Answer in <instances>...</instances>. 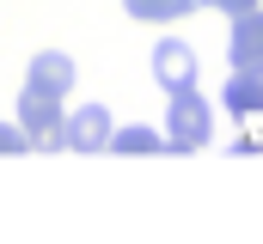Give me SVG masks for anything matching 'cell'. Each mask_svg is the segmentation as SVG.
Segmentation results:
<instances>
[{
    "mask_svg": "<svg viewBox=\"0 0 263 244\" xmlns=\"http://www.w3.org/2000/svg\"><path fill=\"white\" fill-rule=\"evenodd\" d=\"M0 153H25V134H18V128H6V122H0Z\"/></svg>",
    "mask_w": 263,
    "mask_h": 244,
    "instance_id": "obj_11",
    "label": "cell"
},
{
    "mask_svg": "<svg viewBox=\"0 0 263 244\" xmlns=\"http://www.w3.org/2000/svg\"><path fill=\"white\" fill-rule=\"evenodd\" d=\"M208 6H220L227 18H245V12H257V0H208Z\"/></svg>",
    "mask_w": 263,
    "mask_h": 244,
    "instance_id": "obj_10",
    "label": "cell"
},
{
    "mask_svg": "<svg viewBox=\"0 0 263 244\" xmlns=\"http://www.w3.org/2000/svg\"><path fill=\"white\" fill-rule=\"evenodd\" d=\"M227 110L245 122V116H257L263 110V73H233L227 79Z\"/></svg>",
    "mask_w": 263,
    "mask_h": 244,
    "instance_id": "obj_7",
    "label": "cell"
},
{
    "mask_svg": "<svg viewBox=\"0 0 263 244\" xmlns=\"http://www.w3.org/2000/svg\"><path fill=\"white\" fill-rule=\"evenodd\" d=\"M110 110L104 104H80L73 116H62V147H73V153H104V140H110Z\"/></svg>",
    "mask_w": 263,
    "mask_h": 244,
    "instance_id": "obj_3",
    "label": "cell"
},
{
    "mask_svg": "<svg viewBox=\"0 0 263 244\" xmlns=\"http://www.w3.org/2000/svg\"><path fill=\"white\" fill-rule=\"evenodd\" d=\"M62 98H49V92H37V86H25L18 92V134H25V147H37V153H62Z\"/></svg>",
    "mask_w": 263,
    "mask_h": 244,
    "instance_id": "obj_2",
    "label": "cell"
},
{
    "mask_svg": "<svg viewBox=\"0 0 263 244\" xmlns=\"http://www.w3.org/2000/svg\"><path fill=\"white\" fill-rule=\"evenodd\" d=\"M123 6H129V18H141V25H172V18L196 12L202 0H123Z\"/></svg>",
    "mask_w": 263,
    "mask_h": 244,
    "instance_id": "obj_8",
    "label": "cell"
},
{
    "mask_svg": "<svg viewBox=\"0 0 263 244\" xmlns=\"http://www.w3.org/2000/svg\"><path fill=\"white\" fill-rule=\"evenodd\" d=\"M208 134H214L208 98H202L196 86L172 92V104H165V147L172 153H196V147H208Z\"/></svg>",
    "mask_w": 263,
    "mask_h": 244,
    "instance_id": "obj_1",
    "label": "cell"
},
{
    "mask_svg": "<svg viewBox=\"0 0 263 244\" xmlns=\"http://www.w3.org/2000/svg\"><path fill=\"white\" fill-rule=\"evenodd\" d=\"M104 153H165V134H153V128H110V140H104Z\"/></svg>",
    "mask_w": 263,
    "mask_h": 244,
    "instance_id": "obj_9",
    "label": "cell"
},
{
    "mask_svg": "<svg viewBox=\"0 0 263 244\" xmlns=\"http://www.w3.org/2000/svg\"><path fill=\"white\" fill-rule=\"evenodd\" d=\"M196 49H190V43H178V37H165V43H159V49H153V79H159V86H165V98H172V92H184V86H196Z\"/></svg>",
    "mask_w": 263,
    "mask_h": 244,
    "instance_id": "obj_4",
    "label": "cell"
},
{
    "mask_svg": "<svg viewBox=\"0 0 263 244\" xmlns=\"http://www.w3.org/2000/svg\"><path fill=\"white\" fill-rule=\"evenodd\" d=\"M25 86H37V92H49V98H67L73 92V61L62 49H43V55H31V79Z\"/></svg>",
    "mask_w": 263,
    "mask_h": 244,
    "instance_id": "obj_6",
    "label": "cell"
},
{
    "mask_svg": "<svg viewBox=\"0 0 263 244\" xmlns=\"http://www.w3.org/2000/svg\"><path fill=\"white\" fill-rule=\"evenodd\" d=\"M227 61H233V73H263V12H245V18H233Z\"/></svg>",
    "mask_w": 263,
    "mask_h": 244,
    "instance_id": "obj_5",
    "label": "cell"
}]
</instances>
